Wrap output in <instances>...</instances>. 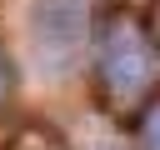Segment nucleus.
<instances>
[{"label": "nucleus", "mask_w": 160, "mask_h": 150, "mask_svg": "<svg viewBox=\"0 0 160 150\" xmlns=\"http://www.w3.org/2000/svg\"><path fill=\"white\" fill-rule=\"evenodd\" d=\"M90 70L100 85V100L115 115L140 110L160 90V35L140 10H105L90 30Z\"/></svg>", "instance_id": "1"}, {"label": "nucleus", "mask_w": 160, "mask_h": 150, "mask_svg": "<svg viewBox=\"0 0 160 150\" xmlns=\"http://www.w3.org/2000/svg\"><path fill=\"white\" fill-rule=\"evenodd\" d=\"M90 30V0H30V40L50 70H65Z\"/></svg>", "instance_id": "2"}, {"label": "nucleus", "mask_w": 160, "mask_h": 150, "mask_svg": "<svg viewBox=\"0 0 160 150\" xmlns=\"http://www.w3.org/2000/svg\"><path fill=\"white\" fill-rule=\"evenodd\" d=\"M130 150H160V90L135 110V125H130Z\"/></svg>", "instance_id": "3"}, {"label": "nucleus", "mask_w": 160, "mask_h": 150, "mask_svg": "<svg viewBox=\"0 0 160 150\" xmlns=\"http://www.w3.org/2000/svg\"><path fill=\"white\" fill-rule=\"evenodd\" d=\"M10 95H15V65H10V50L0 40V115L10 110Z\"/></svg>", "instance_id": "4"}, {"label": "nucleus", "mask_w": 160, "mask_h": 150, "mask_svg": "<svg viewBox=\"0 0 160 150\" xmlns=\"http://www.w3.org/2000/svg\"><path fill=\"white\" fill-rule=\"evenodd\" d=\"M150 25H155V35H160V0L150 5Z\"/></svg>", "instance_id": "5"}]
</instances>
